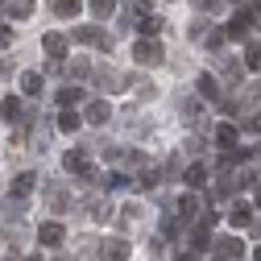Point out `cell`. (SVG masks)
I'll return each instance as SVG.
<instances>
[{"label":"cell","instance_id":"cell-9","mask_svg":"<svg viewBox=\"0 0 261 261\" xmlns=\"http://www.w3.org/2000/svg\"><path fill=\"white\" fill-rule=\"evenodd\" d=\"M79 100H83L79 87H62V91H58V104H62V108H71V104H79Z\"/></svg>","mask_w":261,"mask_h":261},{"label":"cell","instance_id":"cell-7","mask_svg":"<svg viewBox=\"0 0 261 261\" xmlns=\"http://www.w3.org/2000/svg\"><path fill=\"white\" fill-rule=\"evenodd\" d=\"M21 87H25V95H38V91H42V75H38V71H25V75H21Z\"/></svg>","mask_w":261,"mask_h":261},{"label":"cell","instance_id":"cell-14","mask_svg":"<svg viewBox=\"0 0 261 261\" xmlns=\"http://www.w3.org/2000/svg\"><path fill=\"white\" fill-rule=\"evenodd\" d=\"M91 9H95V17H108L116 5H112V0H91Z\"/></svg>","mask_w":261,"mask_h":261},{"label":"cell","instance_id":"cell-15","mask_svg":"<svg viewBox=\"0 0 261 261\" xmlns=\"http://www.w3.org/2000/svg\"><path fill=\"white\" fill-rule=\"evenodd\" d=\"M9 13H13V17H29V0H13Z\"/></svg>","mask_w":261,"mask_h":261},{"label":"cell","instance_id":"cell-6","mask_svg":"<svg viewBox=\"0 0 261 261\" xmlns=\"http://www.w3.org/2000/svg\"><path fill=\"white\" fill-rule=\"evenodd\" d=\"M79 124H83V116H79V112H71V108H67V112L58 116V128H62V133H75Z\"/></svg>","mask_w":261,"mask_h":261},{"label":"cell","instance_id":"cell-3","mask_svg":"<svg viewBox=\"0 0 261 261\" xmlns=\"http://www.w3.org/2000/svg\"><path fill=\"white\" fill-rule=\"evenodd\" d=\"M87 120H91V124H108V120H112V108H108L104 100H95V104L87 108Z\"/></svg>","mask_w":261,"mask_h":261},{"label":"cell","instance_id":"cell-22","mask_svg":"<svg viewBox=\"0 0 261 261\" xmlns=\"http://www.w3.org/2000/svg\"><path fill=\"white\" fill-rule=\"evenodd\" d=\"M178 261H195V257H178Z\"/></svg>","mask_w":261,"mask_h":261},{"label":"cell","instance_id":"cell-12","mask_svg":"<svg viewBox=\"0 0 261 261\" xmlns=\"http://www.w3.org/2000/svg\"><path fill=\"white\" fill-rule=\"evenodd\" d=\"M34 191V174H17V182H13V195H29Z\"/></svg>","mask_w":261,"mask_h":261},{"label":"cell","instance_id":"cell-19","mask_svg":"<svg viewBox=\"0 0 261 261\" xmlns=\"http://www.w3.org/2000/svg\"><path fill=\"white\" fill-rule=\"evenodd\" d=\"M249 67H253V71H261V50H249Z\"/></svg>","mask_w":261,"mask_h":261},{"label":"cell","instance_id":"cell-8","mask_svg":"<svg viewBox=\"0 0 261 261\" xmlns=\"http://www.w3.org/2000/svg\"><path fill=\"white\" fill-rule=\"evenodd\" d=\"M42 46H46V50H50L54 58H62V50H67V42H62V34H46V38H42Z\"/></svg>","mask_w":261,"mask_h":261},{"label":"cell","instance_id":"cell-4","mask_svg":"<svg viewBox=\"0 0 261 261\" xmlns=\"http://www.w3.org/2000/svg\"><path fill=\"white\" fill-rule=\"evenodd\" d=\"M38 237H42V245H50V249L62 245V224H42V232H38Z\"/></svg>","mask_w":261,"mask_h":261},{"label":"cell","instance_id":"cell-11","mask_svg":"<svg viewBox=\"0 0 261 261\" xmlns=\"http://www.w3.org/2000/svg\"><path fill=\"white\" fill-rule=\"evenodd\" d=\"M54 13L58 17H75L79 13V0H54Z\"/></svg>","mask_w":261,"mask_h":261},{"label":"cell","instance_id":"cell-21","mask_svg":"<svg viewBox=\"0 0 261 261\" xmlns=\"http://www.w3.org/2000/svg\"><path fill=\"white\" fill-rule=\"evenodd\" d=\"M0 46H9V29H0Z\"/></svg>","mask_w":261,"mask_h":261},{"label":"cell","instance_id":"cell-18","mask_svg":"<svg viewBox=\"0 0 261 261\" xmlns=\"http://www.w3.org/2000/svg\"><path fill=\"white\" fill-rule=\"evenodd\" d=\"M220 141H224V145H232V141H237V128H232V124H224V128H220Z\"/></svg>","mask_w":261,"mask_h":261},{"label":"cell","instance_id":"cell-16","mask_svg":"<svg viewBox=\"0 0 261 261\" xmlns=\"http://www.w3.org/2000/svg\"><path fill=\"white\" fill-rule=\"evenodd\" d=\"M137 25H141V34H158V17H141Z\"/></svg>","mask_w":261,"mask_h":261},{"label":"cell","instance_id":"cell-1","mask_svg":"<svg viewBox=\"0 0 261 261\" xmlns=\"http://www.w3.org/2000/svg\"><path fill=\"white\" fill-rule=\"evenodd\" d=\"M124 257H128V245L120 237H112V241L100 245V261H124Z\"/></svg>","mask_w":261,"mask_h":261},{"label":"cell","instance_id":"cell-23","mask_svg":"<svg viewBox=\"0 0 261 261\" xmlns=\"http://www.w3.org/2000/svg\"><path fill=\"white\" fill-rule=\"evenodd\" d=\"M257 207H261V195H257Z\"/></svg>","mask_w":261,"mask_h":261},{"label":"cell","instance_id":"cell-2","mask_svg":"<svg viewBox=\"0 0 261 261\" xmlns=\"http://www.w3.org/2000/svg\"><path fill=\"white\" fill-rule=\"evenodd\" d=\"M133 58L141 62V67H158V62H162V50H158L153 42H137V50H133Z\"/></svg>","mask_w":261,"mask_h":261},{"label":"cell","instance_id":"cell-5","mask_svg":"<svg viewBox=\"0 0 261 261\" xmlns=\"http://www.w3.org/2000/svg\"><path fill=\"white\" fill-rule=\"evenodd\" d=\"M75 38H79V42H87V46H108V38L100 34V29H91V25H87V29H79Z\"/></svg>","mask_w":261,"mask_h":261},{"label":"cell","instance_id":"cell-25","mask_svg":"<svg viewBox=\"0 0 261 261\" xmlns=\"http://www.w3.org/2000/svg\"><path fill=\"white\" fill-rule=\"evenodd\" d=\"M257 261H261V249H257Z\"/></svg>","mask_w":261,"mask_h":261},{"label":"cell","instance_id":"cell-13","mask_svg":"<svg viewBox=\"0 0 261 261\" xmlns=\"http://www.w3.org/2000/svg\"><path fill=\"white\" fill-rule=\"evenodd\" d=\"M232 224H237V228L249 224V203H237V207H232Z\"/></svg>","mask_w":261,"mask_h":261},{"label":"cell","instance_id":"cell-20","mask_svg":"<svg viewBox=\"0 0 261 261\" xmlns=\"http://www.w3.org/2000/svg\"><path fill=\"white\" fill-rule=\"evenodd\" d=\"M249 124H253V128H257V133H261V112H257V116H253V120H249Z\"/></svg>","mask_w":261,"mask_h":261},{"label":"cell","instance_id":"cell-10","mask_svg":"<svg viewBox=\"0 0 261 261\" xmlns=\"http://www.w3.org/2000/svg\"><path fill=\"white\" fill-rule=\"evenodd\" d=\"M0 112H5L9 124H21V120H17V116H21V100H5V104H0Z\"/></svg>","mask_w":261,"mask_h":261},{"label":"cell","instance_id":"cell-24","mask_svg":"<svg viewBox=\"0 0 261 261\" xmlns=\"http://www.w3.org/2000/svg\"><path fill=\"white\" fill-rule=\"evenodd\" d=\"M25 261H38V257H25Z\"/></svg>","mask_w":261,"mask_h":261},{"label":"cell","instance_id":"cell-17","mask_svg":"<svg viewBox=\"0 0 261 261\" xmlns=\"http://www.w3.org/2000/svg\"><path fill=\"white\" fill-rule=\"evenodd\" d=\"M203 174H207L203 166H191V170H187V182H191V187H195V182H203Z\"/></svg>","mask_w":261,"mask_h":261}]
</instances>
